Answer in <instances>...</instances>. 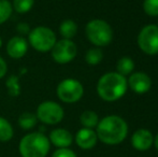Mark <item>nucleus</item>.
Listing matches in <instances>:
<instances>
[{
    "label": "nucleus",
    "mask_w": 158,
    "mask_h": 157,
    "mask_svg": "<svg viewBox=\"0 0 158 157\" xmlns=\"http://www.w3.org/2000/svg\"><path fill=\"white\" fill-rule=\"evenodd\" d=\"M98 140L108 145L122 143L128 134L127 122L121 116L109 115L100 119L96 127Z\"/></svg>",
    "instance_id": "f257e3e1"
},
{
    "label": "nucleus",
    "mask_w": 158,
    "mask_h": 157,
    "mask_svg": "<svg viewBox=\"0 0 158 157\" xmlns=\"http://www.w3.org/2000/svg\"><path fill=\"white\" fill-rule=\"evenodd\" d=\"M97 94L102 100L112 102L124 97L128 89L126 76L117 72H108L97 82Z\"/></svg>",
    "instance_id": "f03ea898"
},
{
    "label": "nucleus",
    "mask_w": 158,
    "mask_h": 157,
    "mask_svg": "<svg viewBox=\"0 0 158 157\" xmlns=\"http://www.w3.org/2000/svg\"><path fill=\"white\" fill-rule=\"evenodd\" d=\"M51 142L43 132L31 131L26 134L19 143L22 157H46L50 153Z\"/></svg>",
    "instance_id": "7ed1b4c3"
},
{
    "label": "nucleus",
    "mask_w": 158,
    "mask_h": 157,
    "mask_svg": "<svg viewBox=\"0 0 158 157\" xmlns=\"http://www.w3.org/2000/svg\"><path fill=\"white\" fill-rule=\"evenodd\" d=\"M85 34L88 41L96 46H106L113 39V30L109 23L100 19L89 21L85 26Z\"/></svg>",
    "instance_id": "20e7f679"
},
{
    "label": "nucleus",
    "mask_w": 158,
    "mask_h": 157,
    "mask_svg": "<svg viewBox=\"0 0 158 157\" xmlns=\"http://www.w3.org/2000/svg\"><path fill=\"white\" fill-rule=\"evenodd\" d=\"M28 44L39 53L51 52L56 43V34L48 26H37L28 34Z\"/></svg>",
    "instance_id": "39448f33"
},
{
    "label": "nucleus",
    "mask_w": 158,
    "mask_h": 157,
    "mask_svg": "<svg viewBox=\"0 0 158 157\" xmlns=\"http://www.w3.org/2000/svg\"><path fill=\"white\" fill-rule=\"evenodd\" d=\"M35 116L38 122L44 125L54 126L59 124L64 118V108L58 102L53 100L42 101L37 108Z\"/></svg>",
    "instance_id": "423d86ee"
},
{
    "label": "nucleus",
    "mask_w": 158,
    "mask_h": 157,
    "mask_svg": "<svg viewBox=\"0 0 158 157\" xmlns=\"http://www.w3.org/2000/svg\"><path fill=\"white\" fill-rule=\"evenodd\" d=\"M56 94L58 99L64 103H75L82 99L84 87L82 83L73 78H67L57 85Z\"/></svg>",
    "instance_id": "0eeeda50"
},
{
    "label": "nucleus",
    "mask_w": 158,
    "mask_h": 157,
    "mask_svg": "<svg viewBox=\"0 0 158 157\" xmlns=\"http://www.w3.org/2000/svg\"><path fill=\"white\" fill-rule=\"evenodd\" d=\"M77 46L72 40L60 39L57 40L51 50V56L53 60L59 65H66L77 57Z\"/></svg>",
    "instance_id": "6e6552de"
},
{
    "label": "nucleus",
    "mask_w": 158,
    "mask_h": 157,
    "mask_svg": "<svg viewBox=\"0 0 158 157\" xmlns=\"http://www.w3.org/2000/svg\"><path fill=\"white\" fill-rule=\"evenodd\" d=\"M138 45L146 55L158 54V26L146 25L138 35Z\"/></svg>",
    "instance_id": "1a4fd4ad"
},
{
    "label": "nucleus",
    "mask_w": 158,
    "mask_h": 157,
    "mask_svg": "<svg viewBox=\"0 0 158 157\" xmlns=\"http://www.w3.org/2000/svg\"><path fill=\"white\" fill-rule=\"evenodd\" d=\"M29 44L25 37L14 36L8 41L6 46V54L12 59H21L27 54Z\"/></svg>",
    "instance_id": "9d476101"
},
{
    "label": "nucleus",
    "mask_w": 158,
    "mask_h": 157,
    "mask_svg": "<svg viewBox=\"0 0 158 157\" xmlns=\"http://www.w3.org/2000/svg\"><path fill=\"white\" fill-rule=\"evenodd\" d=\"M154 144V136L148 129L141 128L135 131L131 137V145L135 150L140 152H145Z\"/></svg>",
    "instance_id": "9b49d317"
},
{
    "label": "nucleus",
    "mask_w": 158,
    "mask_h": 157,
    "mask_svg": "<svg viewBox=\"0 0 158 157\" xmlns=\"http://www.w3.org/2000/svg\"><path fill=\"white\" fill-rule=\"evenodd\" d=\"M128 86L135 94H145L152 87V80L144 72H135L127 80Z\"/></svg>",
    "instance_id": "f8f14e48"
},
{
    "label": "nucleus",
    "mask_w": 158,
    "mask_h": 157,
    "mask_svg": "<svg viewBox=\"0 0 158 157\" xmlns=\"http://www.w3.org/2000/svg\"><path fill=\"white\" fill-rule=\"evenodd\" d=\"M74 141L77 145L82 150H92L97 144L98 137L96 134V130L90 128H81L75 134Z\"/></svg>",
    "instance_id": "ddd939ff"
},
{
    "label": "nucleus",
    "mask_w": 158,
    "mask_h": 157,
    "mask_svg": "<svg viewBox=\"0 0 158 157\" xmlns=\"http://www.w3.org/2000/svg\"><path fill=\"white\" fill-rule=\"evenodd\" d=\"M48 140L51 144L56 147L57 149L60 147H69L74 141L72 134L66 128H55L48 134Z\"/></svg>",
    "instance_id": "4468645a"
},
{
    "label": "nucleus",
    "mask_w": 158,
    "mask_h": 157,
    "mask_svg": "<svg viewBox=\"0 0 158 157\" xmlns=\"http://www.w3.org/2000/svg\"><path fill=\"white\" fill-rule=\"evenodd\" d=\"M77 32V24L72 19H64L59 25V34L63 39L72 40Z\"/></svg>",
    "instance_id": "2eb2a0df"
},
{
    "label": "nucleus",
    "mask_w": 158,
    "mask_h": 157,
    "mask_svg": "<svg viewBox=\"0 0 158 157\" xmlns=\"http://www.w3.org/2000/svg\"><path fill=\"white\" fill-rule=\"evenodd\" d=\"M38 118L35 116V113L32 112H23L21 115L19 116L17 119V124L23 130H32L33 128L37 126Z\"/></svg>",
    "instance_id": "dca6fc26"
},
{
    "label": "nucleus",
    "mask_w": 158,
    "mask_h": 157,
    "mask_svg": "<svg viewBox=\"0 0 158 157\" xmlns=\"http://www.w3.org/2000/svg\"><path fill=\"white\" fill-rule=\"evenodd\" d=\"M14 129L10 122L0 116V142H9L13 139Z\"/></svg>",
    "instance_id": "f3484780"
},
{
    "label": "nucleus",
    "mask_w": 158,
    "mask_h": 157,
    "mask_svg": "<svg viewBox=\"0 0 158 157\" xmlns=\"http://www.w3.org/2000/svg\"><path fill=\"white\" fill-rule=\"evenodd\" d=\"M80 122H81L83 127L94 129L95 127H97L98 123H99V116L95 111L86 110L80 116Z\"/></svg>",
    "instance_id": "a211bd4d"
},
{
    "label": "nucleus",
    "mask_w": 158,
    "mask_h": 157,
    "mask_svg": "<svg viewBox=\"0 0 158 157\" xmlns=\"http://www.w3.org/2000/svg\"><path fill=\"white\" fill-rule=\"evenodd\" d=\"M133 69H135V63L130 57H122L116 64V72L124 76L132 73Z\"/></svg>",
    "instance_id": "6ab92c4d"
},
{
    "label": "nucleus",
    "mask_w": 158,
    "mask_h": 157,
    "mask_svg": "<svg viewBox=\"0 0 158 157\" xmlns=\"http://www.w3.org/2000/svg\"><path fill=\"white\" fill-rule=\"evenodd\" d=\"M6 87L10 97H19L21 95V83L17 76L12 74L6 81Z\"/></svg>",
    "instance_id": "aec40b11"
},
{
    "label": "nucleus",
    "mask_w": 158,
    "mask_h": 157,
    "mask_svg": "<svg viewBox=\"0 0 158 157\" xmlns=\"http://www.w3.org/2000/svg\"><path fill=\"white\" fill-rule=\"evenodd\" d=\"M103 59V53L100 48H89L85 54V61L90 66H96L100 64Z\"/></svg>",
    "instance_id": "412c9836"
},
{
    "label": "nucleus",
    "mask_w": 158,
    "mask_h": 157,
    "mask_svg": "<svg viewBox=\"0 0 158 157\" xmlns=\"http://www.w3.org/2000/svg\"><path fill=\"white\" fill-rule=\"evenodd\" d=\"M35 6V0H13L12 8L13 11L19 13V14H25L28 13Z\"/></svg>",
    "instance_id": "4be33fe9"
},
{
    "label": "nucleus",
    "mask_w": 158,
    "mask_h": 157,
    "mask_svg": "<svg viewBox=\"0 0 158 157\" xmlns=\"http://www.w3.org/2000/svg\"><path fill=\"white\" fill-rule=\"evenodd\" d=\"M13 13L12 3L9 0H0V25L4 24Z\"/></svg>",
    "instance_id": "5701e85b"
},
{
    "label": "nucleus",
    "mask_w": 158,
    "mask_h": 157,
    "mask_svg": "<svg viewBox=\"0 0 158 157\" xmlns=\"http://www.w3.org/2000/svg\"><path fill=\"white\" fill-rule=\"evenodd\" d=\"M143 10L150 16H158V0H144Z\"/></svg>",
    "instance_id": "b1692460"
},
{
    "label": "nucleus",
    "mask_w": 158,
    "mask_h": 157,
    "mask_svg": "<svg viewBox=\"0 0 158 157\" xmlns=\"http://www.w3.org/2000/svg\"><path fill=\"white\" fill-rule=\"evenodd\" d=\"M52 157H77L74 151H72L69 147H60L57 149L52 154Z\"/></svg>",
    "instance_id": "393cba45"
},
{
    "label": "nucleus",
    "mask_w": 158,
    "mask_h": 157,
    "mask_svg": "<svg viewBox=\"0 0 158 157\" xmlns=\"http://www.w3.org/2000/svg\"><path fill=\"white\" fill-rule=\"evenodd\" d=\"M16 31L19 32V36L24 37L30 32V26L28 25L27 23H24V22H22V23H19L16 25Z\"/></svg>",
    "instance_id": "a878e982"
},
{
    "label": "nucleus",
    "mask_w": 158,
    "mask_h": 157,
    "mask_svg": "<svg viewBox=\"0 0 158 157\" xmlns=\"http://www.w3.org/2000/svg\"><path fill=\"white\" fill-rule=\"evenodd\" d=\"M8 73V64L3 57L0 56V80L3 79Z\"/></svg>",
    "instance_id": "bb28decb"
},
{
    "label": "nucleus",
    "mask_w": 158,
    "mask_h": 157,
    "mask_svg": "<svg viewBox=\"0 0 158 157\" xmlns=\"http://www.w3.org/2000/svg\"><path fill=\"white\" fill-rule=\"evenodd\" d=\"M154 145H155V147H156V150L158 151V132H157V134L154 137Z\"/></svg>",
    "instance_id": "cd10ccee"
},
{
    "label": "nucleus",
    "mask_w": 158,
    "mask_h": 157,
    "mask_svg": "<svg viewBox=\"0 0 158 157\" xmlns=\"http://www.w3.org/2000/svg\"><path fill=\"white\" fill-rule=\"evenodd\" d=\"M1 46H2V39H1V37H0V48H1Z\"/></svg>",
    "instance_id": "c85d7f7f"
},
{
    "label": "nucleus",
    "mask_w": 158,
    "mask_h": 157,
    "mask_svg": "<svg viewBox=\"0 0 158 157\" xmlns=\"http://www.w3.org/2000/svg\"><path fill=\"white\" fill-rule=\"evenodd\" d=\"M157 26H158V25H157Z\"/></svg>",
    "instance_id": "c756f323"
}]
</instances>
